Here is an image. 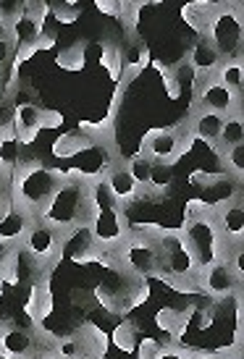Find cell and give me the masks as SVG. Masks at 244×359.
<instances>
[{
    "label": "cell",
    "mask_w": 244,
    "mask_h": 359,
    "mask_svg": "<svg viewBox=\"0 0 244 359\" xmlns=\"http://www.w3.org/2000/svg\"><path fill=\"white\" fill-rule=\"evenodd\" d=\"M63 179H66L63 170L50 168L40 160H21L11 173V205H16L29 215H40Z\"/></svg>",
    "instance_id": "1"
},
{
    "label": "cell",
    "mask_w": 244,
    "mask_h": 359,
    "mask_svg": "<svg viewBox=\"0 0 244 359\" xmlns=\"http://www.w3.org/2000/svg\"><path fill=\"white\" fill-rule=\"evenodd\" d=\"M92 212V179L81 173H66L53 200L45 205L37 218L48 220L61 231H72L79 226H90Z\"/></svg>",
    "instance_id": "2"
},
{
    "label": "cell",
    "mask_w": 244,
    "mask_h": 359,
    "mask_svg": "<svg viewBox=\"0 0 244 359\" xmlns=\"http://www.w3.org/2000/svg\"><path fill=\"white\" fill-rule=\"evenodd\" d=\"M182 236H184V241H187V247L192 250L200 270H203L205 265L215 262V259L226 257V252L234 247V244H229V241L221 236V229H218V223H215L213 208H208V205L200 200L187 205Z\"/></svg>",
    "instance_id": "3"
},
{
    "label": "cell",
    "mask_w": 244,
    "mask_h": 359,
    "mask_svg": "<svg viewBox=\"0 0 244 359\" xmlns=\"http://www.w3.org/2000/svg\"><path fill=\"white\" fill-rule=\"evenodd\" d=\"M129 220L126 212L118 202L113 200L105 181H102V170L92 179V212H90V231L95 247L100 252H116L121 247V241L129 236Z\"/></svg>",
    "instance_id": "4"
},
{
    "label": "cell",
    "mask_w": 244,
    "mask_h": 359,
    "mask_svg": "<svg viewBox=\"0 0 244 359\" xmlns=\"http://www.w3.org/2000/svg\"><path fill=\"white\" fill-rule=\"evenodd\" d=\"M150 233L155 239V247H158V255H161L163 262V278H176V280H194L197 283V259H194L192 250L187 247L182 231H171V229H155V226H147Z\"/></svg>",
    "instance_id": "5"
},
{
    "label": "cell",
    "mask_w": 244,
    "mask_h": 359,
    "mask_svg": "<svg viewBox=\"0 0 244 359\" xmlns=\"http://www.w3.org/2000/svg\"><path fill=\"white\" fill-rule=\"evenodd\" d=\"M118 265L126 268L129 273L147 278V276H161L163 278V262L155 247V239L147 226H137L129 229V236L121 241V247L116 250Z\"/></svg>",
    "instance_id": "6"
},
{
    "label": "cell",
    "mask_w": 244,
    "mask_h": 359,
    "mask_svg": "<svg viewBox=\"0 0 244 359\" xmlns=\"http://www.w3.org/2000/svg\"><path fill=\"white\" fill-rule=\"evenodd\" d=\"M192 131H189V123L187 118L176 126H165V129H150L142 137V144H140V152L147 155L155 165H173L179 163L182 155L189 150L192 144Z\"/></svg>",
    "instance_id": "7"
},
{
    "label": "cell",
    "mask_w": 244,
    "mask_h": 359,
    "mask_svg": "<svg viewBox=\"0 0 244 359\" xmlns=\"http://www.w3.org/2000/svg\"><path fill=\"white\" fill-rule=\"evenodd\" d=\"M208 40L213 42L221 60L236 58L242 55L244 45V11L242 6H221L218 3V13H215Z\"/></svg>",
    "instance_id": "8"
},
{
    "label": "cell",
    "mask_w": 244,
    "mask_h": 359,
    "mask_svg": "<svg viewBox=\"0 0 244 359\" xmlns=\"http://www.w3.org/2000/svg\"><path fill=\"white\" fill-rule=\"evenodd\" d=\"M21 247L29 252L32 257L37 259L40 265L50 270L58 259L63 257V236L61 231L50 226L48 220L42 218H32L29 229L24 233V241H21Z\"/></svg>",
    "instance_id": "9"
},
{
    "label": "cell",
    "mask_w": 244,
    "mask_h": 359,
    "mask_svg": "<svg viewBox=\"0 0 244 359\" xmlns=\"http://www.w3.org/2000/svg\"><path fill=\"white\" fill-rule=\"evenodd\" d=\"M142 297V278L121 268L118 262L108 265V276L100 283V299L111 309H126Z\"/></svg>",
    "instance_id": "10"
},
{
    "label": "cell",
    "mask_w": 244,
    "mask_h": 359,
    "mask_svg": "<svg viewBox=\"0 0 244 359\" xmlns=\"http://www.w3.org/2000/svg\"><path fill=\"white\" fill-rule=\"evenodd\" d=\"M192 108L229 116V113L242 110V95L224 87L215 76H197V79H192Z\"/></svg>",
    "instance_id": "11"
},
{
    "label": "cell",
    "mask_w": 244,
    "mask_h": 359,
    "mask_svg": "<svg viewBox=\"0 0 244 359\" xmlns=\"http://www.w3.org/2000/svg\"><path fill=\"white\" fill-rule=\"evenodd\" d=\"M45 351L32 330L0 325V359H40Z\"/></svg>",
    "instance_id": "12"
},
{
    "label": "cell",
    "mask_w": 244,
    "mask_h": 359,
    "mask_svg": "<svg viewBox=\"0 0 244 359\" xmlns=\"http://www.w3.org/2000/svg\"><path fill=\"white\" fill-rule=\"evenodd\" d=\"M102 181H105L108 191L113 194V200L118 202L123 210L142 197V189H140L137 181L132 179V173H129V168H126V160L123 158H116L113 163L105 165V170H102Z\"/></svg>",
    "instance_id": "13"
},
{
    "label": "cell",
    "mask_w": 244,
    "mask_h": 359,
    "mask_svg": "<svg viewBox=\"0 0 244 359\" xmlns=\"http://www.w3.org/2000/svg\"><path fill=\"white\" fill-rule=\"evenodd\" d=\"M48 121V113L37 105V102H16V110H13V131L19 137L21 144H32L34 137L40 134V129Z\"/></svg>",
    "instance_id": "14"
},
{
    "label": "cell",
    "mask_w": 244,
    "mask_h": 359,
    "mask_svg": "<svg viewBox=\"0 0 244 359\" xmlns=\"http://www.w3.org/2000/svg\"><path fill=\"white\" fill-rule=\"evenodd\" d=\"M215 212V223L221 229V236H224L229 244H242L244 236V205L242 197H234V200L224 202L213 208Z\"/></svg>",
    "instance_id": "15"
},
{
    "label": "cell",
    "mask_w": 244,
    "mask_h": 359,
    "mask_svg": "<svg viewBox=\"0 0 244 359\" xmlns=\"http://www.w3.org/2000/svg\"><path fill=\"white\" fill-rule=\"evenodd\" d=\"M32 218H37V215H29L16 205H8L3 210L0 212V247H19Z\"/></svg>",
    "instance_id": "16"
},
{
    "label": "cell",
    "mask_w": 244,
    "mask_h": 359,
    "mask_svg": "<svg viewBox=\"0 0 244 359\" xmlns=\"http://www.w3.org/2000/svg\"><path fill=\"white\" fill-rule=\"evenodd\" d=\"M224 118L221 113H213V110H203V108H192L189 116H187V123H189V131L192 137L203 140L205 144L215 147L218 142V134H221V126H224Z\"/></svg>",
    "instance_id": "17"
},
{
    "label": "cell",
    "mask_w": 244,
    "mask_h": 359,
    "mask_svg": "<svg viewBox=\"0 0 244 359\" xmlns=\"http://www.w3.org/2000/svg\"><path fill=\"white\" fill-rule=\"evenodd\" d=\"M187 63L192 69V79L197 76H215V71L221 66V55L213 48V42L208 37H197V42L192 45V50L187 55Z\"/></svg>",
    "instance_id": "18"
},
{
    "label": "cell",
    "mask_w": 244,
    "mask_h": 359,
    "mask_svg": "<svg viewBox=\"0 0 244 359\" xmlns=\"http://www.w3.org/2000/svg\"><path fill=\"white\" fill-rule=\"evenodd\" d=\"M215 13H218V3L215 0H189L182 8V19L197 37H208Z\"/></svg>",
    "instance_id": "19"
},
{
    "label": "cell",
    "mask_w": 244,
    "mask_h": 359,
    "mask_svg": "<svg viewBox=\"0 0 244 359\" xmlns=\"http://www.w3.org/2000/svg\"><path fill=\"white\" fill-rule=\"evenodd\" d=\"M45 34V21L29 16L27 11H19L13 19H11V40L16 48H24V45H34Z\"/></svg>",
    "instance_id": "20"
},
{
    "label": "cell",
    "mask_w": 244,
    "mask_h": 359,
    "mask_svg": "<svg viewBox=\"0 0 244 359\" xmlns=\"http://www.w3.org/2000/svg\"><path fill=\"white\" fill-rule=\"evenodd\" d=\"M236 144H244V113L236 110V113H229L224 118V126H221V134H218V142H215L213 150H229V147H236Z\"/></svg>",
    "instance_id": "21"
},
{
    "label": "cell",
    "mask_w": 244,
    "mask_h": 359,
    "mask_svg": "<svg viewBox=\"0 0 244 359\" xmlns=\"http://www.w3.org/2000/svg\"><path fill=\"white\" fill-rule=\"evenodd\" d=\"M215 79L221 81L224 87H229L231 92L242 95L244 92V58L242 55L221 60V66H218V71H215Z\"/></svg>",
    "instance_id": "22"
},
{
    "label": "cell",
    "mask_w": 244,
    "mask_h": 359,
    "mask_svg": "<svg viewBox=\"0 0 244 359\" xmlns=\"http://www.w3.org/2000/svg\"><path fill=\"white\" fill-rule=\"evenodd\" d=\"M126 168H129L132 179L137 181V187L142 189V197H144V191H150V187L155 184V173H158V165H155V163L147 158V155L137 152L134 158L126 160Z\"/></svg>",
    "instance_id": "23"
},
{
    "label": "cell",
    "mask_w": 244,
    "mask_h": 359,
    "mask_svg": "<svg viewBox=\"0 0 244 359\" xmlns=\"http://www.w3.org/2000/svg\"><path fill=\"white\" fill-rule=\"evenodd\" d=\"M21 147H24V144L19 142L13 126L0 129V168L13 173V168L21 163Z\"/></svg>",
    "instance_id": "24"
},
{
    "label": "cell",
    "mask_w": 244,
    "mask_h": 359,
    "mask_svg": "<svg viewBox=\"0 0 244 359\" xmlns=\"http://www.w3.org/2000/svg\"><path fill=\"white\" fill-rule=\"evenodd\" d=\"M50 351L61 359H90L92 344L90 339H81V336H63V339L53 341Z\"/></svg>",
    "instance_id": "25"
},
{
    "label": "cell",
    "mask_w": 244,
    "mask_h": 359,
    "mask_svg": "<svg viewBox=\"0 0 244 359\" xmlns=\"http://www.w3.org/2000/svg\"><path fill=\"white\" fill-rule=\"evenodd\" d=\"M158 3V0H118V21L123 24V29L129 37H137V24H140V13L144 6Z\"/></svg>",
    "instance_id": "26"
},
{
    "label": "cell",
    "mask_w": 244,
    "mask_h": 359,
    "mask_svg": "<svg viewBox=\"0 0 244 359\" xmlns=\"http://www.w3.org/2000/svg\"><path fill=\"white\" fill-rule=\"evenodd\" d=\"M218 158H221V173L231 176V179L242 181L244 176V144H236V147H229V150H215Z\"/></svg>",
    "instance_id": "27"
},
{
    "label": "cell",
    "mask_w": 244,
    "mask_h": 359,
    "mask_svg": "<svg viewBox=\"0 0 244 359\" xmlns=\"http://www.w3.org/2000/svg\"><path fill=\"white\" fill-rule=\"evenodd\" d=\"M100 60L113 79H118V76H121V71H123V48L121 45H116V42H102Z\"/></svg>",
    "instance_id": "28"
},
{
    "label": "cell",
    "mask_w": 244,
    "mask_h": 359,
    "mask_svg": "<svg viewBox=\"0 0 244 359\" xmlns=\"http://www.w3.org/2000/svg\"><path fill=\"white\" fill-rule=\"evenodd\" d=\"M84 147H87V140H81V137H76V134H72V137H61V140L55 142V155L72 158V155H76V152L84 150Z\"/></svg>",
    "instance_id": "29"
},
{
    "label": "cell",
    "mask_w": 244,
    "mask_h": 359,
    "mask_svg": "<svg viewBox=\"0 0 244 359\" xmlns=\"http://www.w3.org/2000/svg\"><path fill=\"white\" fill-rule=\"evenodd\" d=\"M58 63H61L63 69H72V71H79L84 66V48L81 45H74L69 50H63L58 55Z\"/></svg>",
    "instance_id": "30"
},
{
    "label": "cell",
    "mask_w": 244,
    "mask_h": 359,
    "mask_svg": "<svg viewBox=\"0 0 244 359\" xmlns=\"http://www.w3.org/2000/svg\"><path fill=\"white\" fill-rule=\"evenodd\" d=\"M53 16L61 21V24H72L79 19V8L76 6H63V3H50Z\"/></svg>",
    "instance_id": "31"
},
{
    "label": "cell",
    "mask_w": 244,
    "mask_h": 359,
    "mask_svg": "<svg viewBox=\"0 0 244 359\" xmlns=\"http://www.w3.org/2000/svg\"><path fill=\"white\" fill-rule=\"evenodd\" d=\"M158 66H161V63H158ZM161 74H163V79H165V87H168V97L176 100V97L182 95V79H179L173 71L163 69V66H161Z\"/></svg>",
    "instance_id": "32"
},
{
    "label": "cell",
    "mask_w": 244,
    "mask_h": 359,
    "mask_svg": "<svg viewBox=\"0 0 244 359\" xmlns=\"http://www.w3.org/2000/svg\"><path fill=\"white\" fill-rule=\"evenodd\" d=\"M11 205V173L0 168V212Z\"/></svg>",
    "instance_id": "33"
},
{
    "label": "cell",
    "mask_w": 244,
    "mask_h": 359,
    "mask_svg": "<svg viewBox=\"0 0 244 359\" xmlns=\"http://www.w3.org/2000/svg\"><path fill=\"white\" fill-rule=\"evenodd\" d=\"M13 55H16V45H13V40H0V71L11 69Z\"/></svg>",
    "instance_id": "34"
},
{
    "label": "cell",
    "mask_w": 244,
    "mask_h": 359,
    "mask_svg": "<svg viewBox=\"0 0 244 359\" xmlns=\"http://www.w3.org/2000/svg\"><path fill=\"white\" fill-rule=\"evenodd\" d=\"M95 6H97V11L105 13V16L118 19V0H95Z\"/></svg>",
    "instance_id": "35"
},
{
    "label": "cell",
    "mask_w": 244,
    "mask_h": 359,
    "mask_svg": "<svg viewBox=\"0 0 244 359\" xmlns=\"http://www.w3.org/2000/svg\"><path fill=\"white\" fill-rule=\"evenodd\" d=\"M0 40H11V19L0 13Z\"/></svg>",
    "instance_id": "36"
},
{
    "label": "cell",
    "mask_w": 244,
    "mask_h": 359,
    "mask_svg": "<svg viewBox=\"0 0 244 359\" xmlns=\"http://www.w3.org/2000/svg\"><path fill=\"white\" fill-rule=\"evenodd\" d=\"M215 3H221V6H242V0H215Z\"/></svg>",
    "instance_id": "37"
},
{
    "label": "cell",
    "mask_w": 244,
    "mask_h": 359,
    "mask_svg": "<svg viewBox=\"0 0 244 359\" xmlns=\"http://www.w3.org/2000/svg\"><path fill=\"white\" fill-rule=\"evenodd\" d=\"M40 359H61V357H55V354H53V351H45V354H42Z\"/></svg>",
    "instance_id": "38"
},
{
    "label": "cell",
    "mask_w": 244,
    "mask_h": 359,
    "mask_svg": "<svg viewBox=\"0 0 244 359\" xmlns=\"http://www.w3.org/2000/svg\"><path fill=\"white\" fill-rule=\"evenodd\" d=\"M58 3H63V6H76L79 0H58Z\"/></svg>",
    "instance_id": "39"
}]
</instances>
